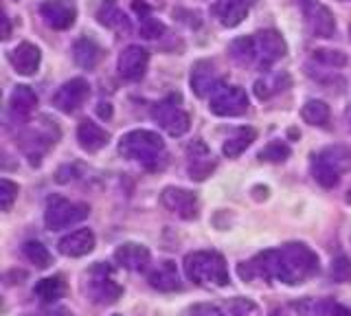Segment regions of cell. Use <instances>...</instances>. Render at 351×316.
<instances>
[{"label": "cell", "instance_id": "obj_1", "mask_svg": "<svg viewBox=\"0 0 351 316\" xmlns=\"http://www.w3.org/2000/svg\"><path fill=\"white\" fill-rule=\"evenodd\" d=\"M318 270V255L310 246L301 242L283 244L281 248H270L255 255L246 264H239L237 272L244 281L266 279L281 281L288 286H299Z\"/></svg>", "mask_w": 351, "mask_h": 316}, {"label": "cell", "instance_id": "obj_2", "mask_svg": "<svg viewBox=\"0 0 351 316\" xmlns=\"http://www.w3.org/2000/svg\"><path fill=\"white\" fill-rule=\"evenodd\" d=\"M119 154L128 160L141 162L147 169H156L165 158V141L152 130H132L121 136Z\"/></svg>", "mask_w": 351, "mask_h": 316}, {"label": "cell", "instance_id": "obj_3", "mask_svg": "<svg viewBox=\"0 0 351 316\" xmlns=\"http://www.w3.org/2000/svg\"><path fill=\"white\" fill-rule=\"evenodd\" d=\"M184 272L197 286H226L228 266L215 250H197L184 257Z\"/></svg>", "mask_w": 351, "mask_h": 316}, {"label": "cell", "instance_id": "obj_4", "mask_svg": "<svg viewBox=\"0 0 351 316\" xmlns=\"http://www.w3.org/2000/svg\"><path fill=\"white\" fill-rule=\"evenodd\" d=\"M351 167V149L345 145H329L312 158V176L325 189L340 182L343 173Z\"/></svg>", "mask_w": 351, "mask_h": 316}, {"label": "cell", "instance_id": "obj_5", "mask_svg": "<svg viewBox=\"0 0 351 316\" xmlns=\"http://www.w3.org/2000/svg\"><path fill=\"white\" fill-rule=\"evenodd\" d=\"M88 213H90L88 204L71 202L62 195H51L47 200V211H44V224L49 231H62V228L84 222Z\"/></svg>", "mask_w": 351, "mask_h": 316}, {"label": "cell", "instance_id": "obj_6", "mask_svg": "<svg viewBox=\"0 0 351 316\" xmlns=\"http://www.w3.org/2000/svg\"><path fill=\"white\" fill-rule=\"evenodd\" d=\"M288 47H285V40L281 38L279 31L274 29H263L252 34V64L261 71H268L272 64H277Z\"/></svg>", "mask_w": 351, "mask_h": 316}, {"label": "cell", "instance_id": "obj_7", "mask_svg": "<svg viewBox=\"0 0 351 316\" xmlns=\"http://www.w3.org/2000/svg\"><path fill=\"white\" fill-rule=\"evenodd\" d=\"M60 136V130L55 125V121H49L47 117H42V123H33L25 134H22L20 147L25 149V154L29 156L31 165H40L42 154L51 145H55V141Z\"/></svg>", "mask_w": 351, "mask_h": 316}, {"label": "cell", "instance_id": "obj_8", "mask_svg": "<svg viewBox=\"0 0 351 316\" xmlns=\"http://www.w3.org/2000/svg\"><path fill=\"white\" fill-rule=\"evenodd\" d=\"M152 117L169 136H182L191 125L189 114L180 108V95H169L167 99L158 101L154 106Z\"/></svg>", "mask_w": 351, "mask_h": 316}, {"label": "cell", "instance_id": "obj_9", "mask_svg": "<svg viewBox=\"0 0 351 316\" xmlns=\"http://www.w3.org/2000/svg\"><path fill=\"white\" fill-rule=\"evenodd\" d=\"M208 110L217 117H241L248 110V95L239 86L222 84L208 97Z\"/></svg>", "mask_w": 351, "mask_h": 316}, {"label": "cell", "instance_id": "obj_10", "mask_svg": "<svg viewBox=\"0 0 351 316\" xmlns=\"http://www.w3.org/2000/svg\"><path fill=\"white\" fill-rule=\"evenodd\" d=\"M88 290H90V297L97 303H117L123 294V288L119 286L112 277V268L108 264H97L90 272H88Z\"/></svg>", "mask_w": 351, "mask_h": 316}, {"label": "cell", "instance_id": "obj_11", "mask_svg": "<svg viewBox=\"0 0 351 316\" xmlns=\"http://www.w3.org/2000/svg\"><path fill=\"white\" fill-rule=\"evenodd\" d=\"M305 27L314 38H334L336 34V18L329 9L318 0H301Z\"/></svg>", "mask_w": 351, "mask_h": 316}, {"label": "cell", "instance_id": "obj_12", "mask_svg": "<svg viewBox=\"0 0 351 316\" xmlns=\"http://www.w3.org/2000/svg\"><path fill=\"white\" fill-rule=\"evenodd\" d=\"M88 97H90V84L84 77H73L62 84L58 93L53 95V106L64 114H73L86 104Z\"/></svg>", "mask_w": 351, "mask_h": 316}, {"label": "cell", "instance_id": "obj_13", "mask_svg": "<svg viewBox=\"0 0 351 316\" xmlns=\"http://www.w3.org/2000/svg\"><path fill=\"white\" fill-rule=\"evenodd\" d=\"M160 202L167 211L173 215L182 217V220H195L197 211H200V202H197V195L189 189L182 187H165L160 193Z\"/></svg>", "mask_w": 351, "mask_h": 316}, {"label": "cell", "instance_id": "obj_14", "mask_svg": "<svg viewBox=\"0 0 351 316\" xmlns=\"http://www.w3.org/2000/svg\"><path fill=\"white\" fill-rule=\"evenodd\" d=\"M40 16L44 18L47 27L55 31H66L75 25L77 7L73 0H44L40 5Z\"/></svg>", "mask_w": 351, "mask_h": 316}, {"label": "cell", "instance_id": "obj_15", "mask_svg": "<svg viewBox=\"0 0 351 316\" xmlns=\"http://www.w3.org/2000/svg\"><path fill=\"white\" fill-rule=\"evenodd\" d=\"M189 84H191V90L195 93V97L206 99V97H211L219 86H222V80H219V73H217L213 62L200 60V62L193 64Z\"/></svg>", "mask_w": 351, "mask_h": 316}, {"label": "cell", "instance_id": "obj_16", "mask_svg": "<svg viewBox=\"0 0 351 316\" xmlns=\"http://www.w3.org/2000/svg\"><path fill=\"white\" fill-rule=\"evenodd\" d=\"M149 64V51L141 45H130L119 56V75L128 82H138L147 71Z\"/></svg>", "mask_w": 351, "mask_h": 316}, {"label": "cell", "instance_id": "obj_17", "mask_svg": "<svg viewBox=\"0 0 351 316\" xmlns=\"http://www.w3.org/2000/svg\"><path fill=\"white\" fill-rule=\"evenodd\" d=\"M186 158H189V176L193 180H204L211 176L215 169V160L211 149H208L200 138H195L193 143L186 145Z\"/></svg>", "mask_w": 351, "mask_h": 316}, {"label": "cell", "instance_id": "obj_18", "mask_svg": "<svg viewBox=\"0 0 351 316\" xmlns=\"http://www.w3.org/2000/svg\"><path fill=\"white\" fill-rule=\"evenodd\" d=\"M252 5H255V0H219L217 5H213V14L219 20V25L233 29L244 23Z\"/></svg>", "mask_w": 351, "mask_h": 316}, {"label": "cell", "instance_id": "obj_19", "mask_svg": "<svg viewBox=\"0 0 351 316\" xmlns=\"http://www.w3.org/2000/svg\"><path fill=\"white\" fill-rule=\"evenodd\" d=\"M36 108H38V95L33 93L31 86H25V84L16 86L14 93L9 97L11 117H14L16 121L25 123V121H29V117L36 112Z\"/></svg>", "mask_w": 351, "mask_h": 316}, {"label": "cell", "instance_id": "obj_20", "mask_svg": "<svg viewBox=\"0 0 351 316\" xmlns=\"http://www.w3.org/2000/svg\"><path fill=\"white\" fill-rule=\"evenodd\" d=\"M299 316H351V310L332 299H301L292 303Z\"/></svg>", "mask_w": 351, "mask_h": 316}, {"label": "cell", "instance_id": "obj_21", "mask_svg": "<svg viewBox=\"0 0 351 316\" xmlns=\"http://www.w3.org/2000/svg\"><path fill=\"white\" fill-rule=\"evenodd\" d=\"M40 60H42V53L36 45H31V42H22V45H18L9 53L11 66L16 69L18 75H27V77L33 73H38Z\"/></svg>", "mask_w": 351, "mask_h": 316}, {"label": "cell", "instance_id": "obj_22", "mask_svg": "<svg viewBox=\"0 0 351 316\" xmlns=\"http://www.w3.org/2000/svg\"><path fill=\"white\" fill-rule=\"evenodd\" d=\"M97 20H99V25H104L106 29L114 31L119 36H128L132 31L130 18L123 14V9L117 5V0H106V3H101V7L97 9Z\"/></svg>", "mask_w": 351, "mask_h": 316}, {"label": "cell", "instance_id": "obj_23", "mask_svg": "<svg viewBox=\"0 0 351 316\" xmlns=\"http://www.w3.org/2000/svg\"><path fill=\"white\" fill-rule=\"evenodd\" d=\"M60 253L66 257H84L88 253H93L95 248V233L90 228H80V231H73L66 237L60 239Z\"/></svg>", "mask_w": 351, "mask_h": 316}, {"label": "cell", "instance_id": "obj_24", "mask_svg": "<svg viewBox=\"0 0 351 316\" xmlns=\"http://www.w3.org/2000/svg\"><path fill=\"white\" fill-rule=\"evenodd\" d=\"M147 281L154 290L158 292H173V290H180V275H178V268H176L173 261L165 259L160 264L154 268L149 275H147Z\"/></svg>", "mask_w": 351, "mask_h": 316}, {"label": "cell", "instance_id": "obj_25", "mask_svg": "<svg viewBox=\"0 0 351 316\" xmlns=\"http://www.w3.org/2000/svg\"><path fill=\"white\" fill-rule=\"evenodd\" d=\"M114 261L128 270H145L149 264V250H147V246L134 244V242L121 244L114 250Z\"/></svg>", "mask_w": 351, "mask_h": 316}, {"label": "cell", "instance_id": "obj_26", "mask_svg": "<svg viewBox=\"0 0 351 316\" xmlns=\"http://www.w3.org/2000/svg\"><path fill=\"white\" fill-rule=\"evenodd\" d=\"M77 141H80V145L84 151H88V154H95V151L104 149L108 145L110 141V134L106 132V130L95 123V121H82L80 127H77Z\"/></svg>", "mask_w": 351, "mask_h": 316}, {"label": "cell", "instance_id": "obj_27", "mask_svg": "<svg viewBox=\"0 0 351 316\" xmlns=\"http://www.w3.org/2000/svg\"><path fill=\"white\" fill-rule=\"evenodd\" d=\"M101 56H104L101 47L90 38H82L73 45V60L84 71H93L99 64V60H101Z\"/></svg>", "mask_w": 351, "mask_h": 316}, {"label": "cell", "instance_id": "obj_28", "mask_svg": "<svg viewBox=\"0 0 351 316\" xmlns=\"http://www.w3.org/2000/svg\"><path fill=\"white\" fill-rule=\"evenodd\" d=\"M132 9H134L136 16H138V31H141V36L147 38V40L160 38V34L165 31V25L160 23L158 18H154L152 9L145 3H141V0H134V3H132Z\"/></svg>", "mask_w": 351, "mask_h": 316}, {"label": "cell", "instance_id": "obj_29", "mask_svg": "<svg viewBox=\"0 0 351 316\" xmlns=\"http://www.w3.org/2000/svg\"><path fill=\"white\" fill-rule=\"evenodd\" d=\"M255 138H257V132L252 127H239L233 136H228L224 141V145H222L224 156H228V158L241 156L252 145V141H255Z\"/></svg>", "mask_w": 351, "mask_h": 316}, {"label": "cell", "instance_id": "obj_30", "mask_svg": "<svg viewBox=\"0 0 351 316\" xmlns=\"http://www.w3.org/2000/svg\"><path fill=\"white\" fill-rule=\"evenodd\" d=\"M66 292V283L60 275L55 277H47V279H40L36 283V288H33V294L42 301V303H53L64 297Z\"/></svg>", "mask_w": 351, "mask_h": 316}, {"label": "cell", "instance_id": "obj_31", "mask_svg": "<svg viewBox=\"0 0 351 316\" xmlns=\"http://www.w3.org/2000/svg\"><path fill=\"white\" fill-rule=\"evenodd\" d=\"M301 117L310 125H325L329 121V106L321 99H310L303 106Z\"/></svg>", "mask_w": 351, "mask_h": 316}, {"label": "cell", "instance_id": "obj_32", "mask_svg": "<svg viewBox=\"0 0 351 316\" xmlns=\"http://www.w3.org/2000/svg\"><path fill=\"white\" fill-rule=\"evenodd\" d=\"M228 53L237 64H241V66H252V36L233 40L228 47Z\"/></svg>", "mask_w": 351, "mask_h": 316}, {"label": "cell", "instance_id": "obj_33", "mask_svg": "<svg viewBox=\"0 0 351 316\" xmlns=\"http://www.w3.org/2000/svg\"><path fill=\"white\" fill-rule=\"evenodd\" d=\"M22 253H25V257L36 268H49L53 264L51 253L47 250V246L40 244V242H27L25 246H22Z\"/></svg>", "mask_w": 351, "mask_h": 316}, {"label": "cell", "instance_id": "obj_34", "mask_svg": "<svg viewBox=\"0 0 351 316\" xmlns=\"http://www.w3.org/2000/svg\"><path fill=\"white\" fill-rule=\"evenodd\" d=\"M314 62L318 64H325V66H332V69H343L347 66V56L343 51H329V49H318L314 51Z\"/></svg>", "mask_w": 351, "mask_h": 316}, {"label": "cell", "instance_id": "obj_35", "mask_svg": "<svg viewBox=\"0 0 351 316\" xmlns=\"http://www.w3.org/2000/svg\"><path fill=\"white\" fill-rule=\"evenodd\" d=\"M288 156H290V147L281 143V141H272L270 145H266L259 151V158L268 162H283Z\"/></svg>", "mask_w": 351, "mask_h": 316}, {"label": "cell", "instance_id": "obj_36", "mask_svg": "<svg viewBox=\"0 0 351 316\" xmlns=\"http://www.w3.org/2000/svg\"><path fill=\"white\" fill-rule=\"evenodd\" d=\"M18 184L11 182L9 178H3L0 180V209L3 211H9L11 206H14L16 198H18Z\"/></svg>", "mask_w": 351, "mask_h": 316}, {"label": "cell", "instance_id": "obj_37", "mask_svg": "<svg viewBox=\"0 0 351 316\" xmlns=\"http://www.w3.org/2000/svg\"><path fill=\"white\" fill-rule=\"evenodd\" d=\"M332 279L338 281V283H347L351 281V259L345 257V255H340L332 261Z\"/></svg>", "mask_w": 351, "mask_h": 316}, {"label": "cell", "instance_id": "obj_38", "mask_svg": "<svg viewBox=\"0 0 351 316\" xmlns=\"http://www.w3.org/2000/svg\"><path fill=\"white\" fill-rule=\"evenodd\" d=\"M191 316H235L233 310H222L217 308V305H208V303H202V305H195L191 310Z\"/></svg>", "mask_w": 351, "mask_h": 316}, {"label": "cell", "instance_id": "obj_39", "mask_svg": "<svg viewBox=\"0 0 351 316\" xmlns=\"http://www.w3.org/2000/svg\"><path fill=\"white\" fill-rule=\"evenodd\" d=\"M99 117H112V108H110V104H99Z\"/></svg>", "mask_w": 351, "mask_h": 316}, {"label": "cell", "instance_id": "obj_40", "mask_svg": "<svg viewBox=\"0 0 351 316\" xmlns=\"http://www.w3.org/2000/svg\"><path fill=\"white\" fill-rule=\"evenodd\" d=\"M11 36V27H9V18L7 14H3V40H7Z\"/></svg>", "mask_w": 351, "mask_h": 316}, {"label": "cell", "instance_id": "obj_41", "mask_svg": "<svg viewBox=\"0 0 351 316\" xmlns=\"http://www.w3.org/2000/svg\"><path fill=\"white\" fill-rule=\"evenodd\" d=\"M49 316H73L69 310H55V312H51Z\"/></svg>", "mask_w": 351, "mask_h": 316}, {"label": "cell", "instance_id": "obj_42", "mask_svg": "<svg viewBox=\"0 0 351 316\" xmlns=\"http://www.w3.org/2000/svg\"><path fill=\"white\" fill-rule=\"evenodd\" d=\"M270 316H283V314H281V312H279V310H274V312H272V314H270Z\"/></svg>", "mask_w": 351, "mask_h": 316}, {"label": "cell", "instance_id": "obj_43", "mask_svg": "<svg viewBox=\"0 0 351 316\" xmlns=\"http://www.w3.org/2000/svg\"><path fill=\"white\" fill-rule=\"evenodd\" d=\"M347 200L351 202V189H349V195H347Z\"/></svg>", "mask_w": 351, "mask_h": 316}, {"label": "cell", "instance_id": "obj_44", "mask_svg": "<svg viewBox=\"0 0 351 316\" xmlns=\"http://www.w3.org/2000/svg\"><path fill=\"white\" fill-rule=\"evenodd\" d=\"M349 119H351V114H349Z\"/></svg>", "mask_w": 351, "mask_h": 316}]
</instances>
